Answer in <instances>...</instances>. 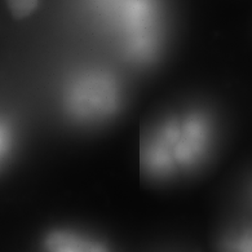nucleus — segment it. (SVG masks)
Returning a JSON list of instances; mask_svg holds the SVG:
<instances>
[{
  "label": "nucleus",
  "mask_w": 252,
  "mask_h": 252,
  "mask_svg": "<svg viewBox=\"0 0 252 252\" xmlns=\"http://www.w3.org/2000/svg\"><path fill=\"white\" fill-rule=\"evenodd\" d=\"M44 252H110L94 238L74 231H53L45 238Z\"/></svg>",
  "instance_id": "obj_1"
},
{
  "label": "nucleus",
  "mask_w": 252,
  "mask_h": 252,
  "mask_svg": "<svg viewBox=\"0 0 252 252\" xmlns=\"http://www.w3.org/2000/svg\"><path fill=\"white\" fill-rule=\"evenodd\" d=\"M221 252H252V226L229 233L221 242Z\"/></svg>",
  "instance_id": "obj_2"
},
{
  "label": "nucleus",
  "mask_w": 252,
  "mask_h": 252,
  "mask_svg": "<svg viewBox=\"0 0 252 252\" xmlns=\"http://www.w3.org/2000/svg\"><path fill=\"white\" fill-rule=\"evenodd\" d=\"M39 0H7V5L16 18H25L36 9Z\"/></svg>",
  "instance_id": "obj_3"
},
{
  "label": "nucleus",
  "mask_w": 252,
  "mask_h": 252,
  "mask_svg": "<svg viewBox=\"0 0 252 252\" xmlns=\"http://www.w3.org/2000/svg\"><path fill=\"white\" fill-rule=\"evenodd\" d=\"M12 146V133L9 126L0 121V164L8 156Z\"/></svg>",
  "instance_id": "obj_4"
},
{
  "label": "nucleus",
  "mask_w": 252,
  "mask_h": 252,
  "mask_svg": "<svg viewBox=\"0 0 252 252\" xmlns=\"http://www.w3.org/2000/svg\"><path fill=\"white\" fill-rule=\"evenodd\" d=\"M251 200H252V188H251Z\"/></svg>",
  "instance_id": "obj_5"
}]
</instances>
